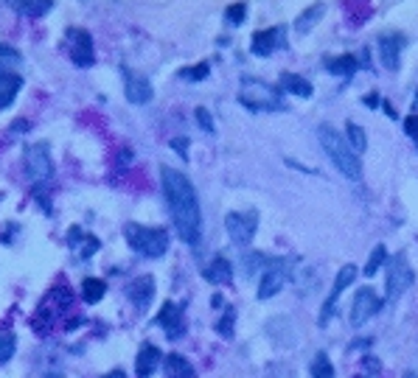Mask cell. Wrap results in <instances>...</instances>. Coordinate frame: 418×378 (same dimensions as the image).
<instances>
[{
    "instance_id": "25",
    "label": "cell",
    "mask_w": 418,
    "mask_h": 378,
    "mask_svg": "<svg viewBox=\"0 0 418 378\" xmlns=\"http://www.w3.org/2000/svg\"><path fill=\"white\" fill-rule=\"evenodd\" d=\"M20 65H23L20 51L11 48V45H3V42H0V73H17Z\"/></svg>"
},
{
    "instance_id": "43",
    "label": "cell",
    "mask_w": 418,
    "mask_h": 378,
    "mask_svg": "<svg viewBox=\"0 0 418 378\" xmlns=\"http://www.w3.org/2000/svg\"><path fill=\"white\" fill-rule=\"evenodd\" d=\"M42 378H65L62 373H48V376H42Z\"/></svg>"
},
{
    "instance_id": "16",
    "label": "cell",
    "mask_w": 418,
    "mask_h": 378,
    "mask_svg": "<svg viewBox=\"0 0 418 378\" xmlns=\"http://www.w3.org/2000/svg\"><path fill=\"white\" fill-rule=\"evenodd\" d=\"M127 294H129V300H132V306L138 311H146L149 303H152V297H155V280L149 275H141V278H135L127 286Z\"/></svg>"
},
{
    "instance_id": "30",
    "label": "cell",
    "mask_w": 418,
    "mask_h": 378,
    "mask_svg": "<svg viewBox=\"0 0 418 378\" xmlns=\"http://www.w3.org/2000/svg\"><path fill=\"white\" fill-rule=\"evenodd\" d=\"M309 373L312 378H334V367H331V359H329V353H317L315 359H312V367H309Z\"/></svg>"
},
{
    "instance_id": "17",
    "label": "cell",
    "mask_w": 418,
    "mask_h": 378,
    "mask_svg": "<svg viewBox=\"0 0 418 378\" xmlns=\"http://www.w3.org/2000/svg\"><path fill=\"white\" fill-rule=\"evenodd\" d=\"M402 48H405V39L399 34H382L379 37V59H382V65L388 70H396L399 67Z\"/></svg>"
},
{
    "instance_id": "15",
    "label": "cell",
    "mask_w": 418,
    "mask_h": 378,
    "mask_svg": "<svg viewBox=\"0 0 418 378\" xmlns=\"http://www.w3.org/2000/svg\"><path fill=\"white\" fill-rule=\"evenodd\" d=\"M284 45V28L275 25V28H264V31H255L253 34V53L255 56H270L272 51H278Z\"/></svg>"
},
{
    "instance_id": "39",
    "label": "cell",
    "mask_w": 418,
    "mask_h": 378,
    "mask_svg": "<svg viewBox=\"0 0 418 378\" xmlns=\"http://www.w3.org/2000/svg\"><path fill=\"white\" fill-rule=\"evenodd\" d=\"M172 146H175V149H177V152H180V155L186 157V149H189V143H186V138H177V141H175Z\"/></svg>"
},
{
    "instance_id": "23",
    "label": "cell",
    "mask_w": 418,
    "mask_h": 378,
    "mask_svg": "<svg viewBox=\"0 0 418 378\" xmlns=\"http://www.w3.org/2000/svg\"><path fill=\"white\" fill-rule=\"evenodd\" d=\"M3 3L11 6L14 11L25 14V17H42V14H48L51 6H53V0H3Z\"/></svg>"
},
{
    "instance_id": "22",
    "label": "cell",
    "mask_w": 418,
    "mask_h": 378,
    "mask_svg": "<svg viewBox=\"0 0 418 378\" xmlns=\"http://www.w3.org/2000/svg\"><path fill=\"white\" fill-rule=\"evenodd\" d=\"M281 87H284L289 96H298V98H312V93H315L312 82H306V79L298 76V73H281Z\"/></svg>"
},
{
    "instance_id": "11",
    "label": "cell",
    "mask_w": 418,
    "mask_h": 378,
    "mask_svg": "<svg viewBox=\"0 0 418 378\" xmlns=\"http://www.w3.org/2000/svg\"><path fill=\"white\" fill-rule=\"evenodd\" d=\"M68 39H70V59H73V65L76 67H90L96 62L93 37L84 28H70L68 31Z\"/></svg>"
},
{
    "instance_id": "41",
    "label": "cell",
    "mask_w": 418,
    "mask_h": 378,
    "mask_svg": "<svg viewBox=\"0 0 418 378\" xmlns=\"http://www.w3.org/2000/svg\"><path fill=\"white\" fill-rule=\"evenodd\" d=\"M365 104H368V107H376V104H379V98H376V93H374V96H368V98H365Z\"/></svg>"
},
{
    "instance_id": "18",
    "label": "cell",
    "mask_w": 418,
    "mask_h": 378,
    "mask_svg": "<svg viewBox=\"0 0 418 378\" xmlns=\"http://www.w3.org/2000/svg\"><path fill=\"white\" fill-rule=\"evenodd\" d=\"M68 244L76 249V255H79L82 261H87L90 255H96V252H99V247H101V241H99L96 235H87L82 227H73V230H70Z\"/></svg>"
},
{
    "instance_id": "40",
    "label": "cell",
    "mask_w": 418,
    "mask_h": 378,
    "mask_svg": "<svg viewBox=\"0 0 418 378\" xmlns=\"http://www.w3.org/2000/svg\"><path fill=\"white\" fill-rule=\"evenodd\" d=\"M101 378H127V373L124 370H110V373H104Z\"/></svg>"
},
{
    "instance_id": "27",
    "label": "cell",
    "mask_w": 418,
    "mask_h": 378,
    "mask_svg": "<svg viewBox=\"0 0 418 378\" xmlns=\"http://www.w3.org/2000/svg\"><path fill=\"white\" fill-rule=\"evenodd\" d=\"M326 65H329V70H331V73H337V76H354V70H357V59H354L351 53L331 56Z\"/></svg>"
},
{
    "instance_id": "42",
    "label": "cell",
    "mask_w": 418,
    "mask_h": 378,
    "mask_svg": "<svg viewBox=\"0 0 418 378\" xmlns=\"http://www.w3.org/2000/svg\"><path fill=\"white\" fill-rule=\"evenodd\" d=\"M405 378H418V373H416V370H407V373H405Z\"/></svg>"
},
{
    "instance_id": "13",
    "label": "cell",
    "mask_w": 418,
    "mask_h": 378,
    "mask_svg": "<svg viewBox=\"0 0 418 378\" xmlns=\"http://www.w3.org/2000/svg\"><path fill=\"white\" fill-rule=\"evenodd\" d=\"M124 93H127L129 104H149L152 96H155L149 79L135 73V70H129V67H124Z\"/></svg>"
},
{
    "instance_id": "36",
    "label": "cell",
    "mask_w": 418,
    "mask_h": 378,
    "mask_svg": "<svg viewBox=\"0 0 418 378\" xmlns=\"http://www.w3.org/2000/svg\"><path fill=\"white\" fill-rule=\"evenodd\" d=\"M197 124L208 132V135H213L216 132V126H213V121H210V112L205 110V107H197Z\"/></svg>"
},
{
    "instance_id": "35",
    "label": "cell",
    "mask_w": 418,
    "mask_h": 378,
    "mask_svg": "<svg viewBox=\"0 0 418 378\" xmlns=\"http://www.w3.org/2000/svg\"><path fill=\"white\" fill-rule=\"evenodd\" d=\"M14 356V337L11 334H0V365H6Z\"/></svg>"
},
{
    "instance_id": "19",
    "label": "cell",
    "mask_w": 418,
    "mask_h": 378,
    "mask_svg": "<svg viewBox=\"0 0 418 378\" xmlns=\"http://www.w3.org/2000/svg\"><path fill=\"white\" fill-rule=\"evenodd\" d=\"M160 362H163L160 348H155V345H144V348L138 351V359H135V373H138V378H149L158 367H160Z\"/></svg>"
},
{
    "instance_id": "14",
    "label": "cell",
    "mask_w": 418,
    "mask_h": 378,
    "mask_svg": "<svg viewBox=\"0 0 418 378\" xmlns=\"http://www.w3.org/2000/svg\"><path fill=\"white\" fill-rule=\"evenodd\" d=\"M158 325L166 331V337H169V339L183 337V331H186V322H183V308H180L177 303H163V308H160V314H158Z\"/></svg>"
},
{
    "instance_id": "38",
    "label": "cell",
    "mask_w": 418,
    "mask_h": 378,
    "mask_svg": "<svg viewBox=\"0 0 418 378\" xmlns=\"http://www.w3.org/2000/svg\"><path fill=\"white\" fill-rule=\"evenodd\" d=\"M405 132L418 143V115H407L405 118Z\"/></svg>"
},
{
    "instance_id": "2",
    "label": "cell",
    "mask_w": 418,
    "mask_h": 378,
    "mask_svg": "<svg viewBox=\"0 0 418 378\" xmlns=\"http://www.w3.org/2000/svg\"><path fill=\"white\" fill-rule=\"evenodd\" d=\"M317 138H320L323 152L329 155V163H331L346 180L360 183V180H362V163H360L357 152L348 146V141H346L334 126H329V124H320Z\"/></svg>"
},
{
    "instance_id": "6",
    "label": "cell",
    "mask_w": 418,
    "mask_h": 378,
    "mask_svg": "<svg viewBox=\"0 0 418 378\" xmlns=\"http://www.w3.org/2000/svg\"><path fill=\"white\" fill-rule=\"evenodd\" d=\"M25 160V174L34 185H45L53 177V160H51V146L45 141H34L23 152Z\"/></svg>"
},
{
    "instance_id": "9",
    "label": "cell",
    "mask_w": 418,
    "mask_h": 378,
    "mask_svg": "<svg viewBox=\"0 0 418 378\" xmlns=\"http://www.w3.org/2000/svg\"><path fill=\"white\" fill-rule=\"evenodd\" d=\"M360 275V269L354 266V263H346L340 272H337V278H334V286H331V294L326 297V303H323V308H320V325H329V320L334 317V308H337V300H340V294L354 283V278Z\"/></svg>"
},
{
    "instance_id": "26",
    "label": "cell",
    "mask_w": 418,
    "mask_h": 378,
    "mask_svg": "<svg viewBox=\"0 0 418 378\" xmlns=\"http://www.w3.org/2000/svg\"><path fill=\"white\" fill-rule=\"evenodd\" d=\"M104 294H107V283H104L101 278H87V280L82 283V297H84V303H99Z\"/></svg>"
},
{
    "instance_id": "37",
    "label": "cell",
    "mask_w": 418,
    "mask_h": 378,
    "mask_svg": "<svg viewBox=\"0 0 418 378\" xmlns=\"http://www.w3.org/2000/svg\"><path fill=\"white\" fill-rule=\"evenodd\" d=\"M216 331H219L222 337H230V334H233V308L224 311V317H222V322L216 325Z\"/></svg>"
},
{
    "instance_id": "1",
    "label": "cell",
    "mask_w": 418,
    "mask_h": 378,
    "mask_svg": "<svg viewBox=\"0 0 418 378\" xmlns=\"http://www.w3.org/2000/svg\"><path fill=\"white\" fill-rule=\"evenodd\" d=\"M160 180H163L169 213H172V221H175L180 238L186 244H197L203 235V210H200V199H197L191 180L183 171L169 169V166L160 169Z\"/></svg>"
},
{
    "instance_id": "4",
    "label": "cell",
    "mask_w": 418,
    "mask_h": 378,
    "mask_svg": "<svg viewBox=\"0 0 418 378\" xmlns=\"http://www.w3.org/2000/svg\"><path fill=\"white\" fill-rule=\"evenodd\" d=\"M127 244L141 252L144 258H163L169 249V233L163 227H144V224H127L124 227Z\"/></svg>"
},
{
    "instance_id": "28",
    "label": "cell",
    "mask_w": 418,
    "mask_h": 378,
    "mask_svg": "<svg viewBox=\"0 0 418 378\" xmlns=\"http://www.w3.org/2000/svg\"><path fill=\"white\" fill-rule=\"evenodd\" d=\"M346 141H348V146H351L357 155H362V152L368 149V135H365V129H362L360 124H348V126H346Z\"/></svg>"
},
{
    "instance_id": "21",
    "label": "cell",
    "mask_w": 418,
    "mask_h": 378,
    "mask_svg": "<svg viewBox=\"0 0 418 378\" xmlns=\"http://www.w3.org/2000/svg\"><path fill=\"white\" fill-rule=\"evenodd\" d=\"M166 365V378H197L194 373V365L186 359V356H180V353H169L166 359H163Z\"/></svg>"
},
{
    "instance_id": "8",
    "label": "cell",
    "mask_w": 418,
    "mask_h": 378,
    "mask_svg": "<svg viewBox=\"0 0 418 378\" xmlns=\"http://www.w3.org/2000/svg\"><path fill=\"white\" fill-rule=\"evenodd\" d=\"M224 230L236 247H250L258 230V213L255 210H236L224 216Z\"/></svg>"
},
{
    "instance_id": "3",
    "label": "cell",
    "mask_w": 418,
    "mask_h": 378,
    "mask_svg": "<svg viewBox=\"0 0 418 378\" xmlns=\"http://www.w3.org/2000/svg\"><path fill=\"white\" fill-rule=\"evenodd\" d=\"M239 101H241L250 112H281V110H284L281 93H278L272 84L261 82V79H241Z\"/></svg>"
},
{
    "instance_id": "34",
    "label": "cell",
    "mask_w": 418,
    "mask_h": 378,
    "mask_svg": "<svg viewBox=\"0 0 418 378\" xmlns=\"http://www.w3.org/2000/svg\"><path fill=\"white\" fill-rule=\"evenodd\" d=\"M244 14H247V6H244V3H233V6H227L224 20H227L230 25H239V22L244 20Z\"/></svg>"
},
{
    "instance_id": "32",
    "label": "cell",
    "mask_w": 418,
    "mask_h": 378,
    "mask_svg": "<svg viewBox=\"0 0 418 378\" xmlns=\"http://www.w3.org/2000/svg\"><path fill=\"white\" fill-rule=\"evenodd\" d=\"M208 73H210L208 62H200V65H194V67H183V70H180V76H183L186 82H203Z\"/></svg>"
},
{
    "instance_id": "33",
    "label": "cell",
    "mask_w": 418,
    "mask_h": 378,
    "mask_svg": "<svg viewBox=\"0 0 418 378\" xmlns=\"http://www.w3.org/2000/svg\"><path fill=\"white\" fill-rule=\"evenodd\" d=\"M360 367H362V370H360V373H357L354 378H374L376 373H379V359H374V356H365V359L360 362Z\"/></svg>"
},
{
    "instance_id": "10",
    "label": "cell",
    "mask_w": 418,
    "mask_h": 378,
    "mask_svg": "<svg viewBox=\"0 0 418 378\" xmlns=\"http://www.w3.org/2000/svg\"><path fill=\"white\" fill-rule=\"evenodd\" d=\"M382 308V300H379V294L374 292V289H360L357 294H354V300H351V325H365L376 311Z\"/></svg>"
},
{
    "instance_id": "5",
    "label": "cell",
    "mask_w": 418,
    "mask_h": 378,
    "mask_svg": "<svg viewBox=\"0 0 418 378\" xmlns=\"http://www.w3.org/2000/svg\"><path fill=\"white\" fill-rule=\"evenodd\" d=\"M70 303H73V292H70L68 286H53V289L45 294L39 311L34 314V331H37L39 337H45V334L53 328V317L65 314V311L70 308Z\"/></svg>"
},
{
    "instance_id": "31",
    "label": "cell",
    "mask_w": 418,
    "mask_h": 378,
    "mask_svg": "<svg viewBox=\"0 0 418 378\" xmlns=\"http://www.w3.org/2000/svg\"><path fill=\"white\" fill-rule=\"evenodd\" d=\"M385 258H388V249H385L382 244H376V247H374V252H371V258H368V263H365V275H368V278H374V275L379 272V266L385 263Z\"/></svg>"
},
{
    "instance_id": "24",
    "label": "cell",
    "mask_w": 418,
    "mask_h": 378,
    "mask_svg": "<svg viewBox=\"0 0 418 378\" xmlns=\"http://www.w3.org/2000/svg\"><path fill=\"white\" fill-rule=\"evenodd\" d=\"M205 278H208L210 283H230V280H233V266H230V261L222 258V255L213 258V263L205 269Z\"/></svg>"
},
{
    "instance_id": "7",
    "label": "cell",
    "mask_w": 418,
    "mask_h": 378,
    "mask_svg": "<svg viewBox=\"0 0 418 378\" xmlns=\"http://www.w3.org/2000/svg\"><path fill=\"white\" fill-rule=\"evenodd\" d=\"M413 280H416V272H413L407 255H405V252H396V255L391 258V263H388V278H385V292H388V297H391V300L402 297V294L413 286Z\"/></svg>"
},
{
    "instance_id": "29",
    "label": "cell",
    "mask_w": 418,
    "mask_h": 378,
    "mask_svg": "<svg viewBox=\"0 0 418 378\" xmlns=\"http://www.w3.org/2000/svg\"><path fill=\"white\" fill-rule=\"evenodd\" d=\"M323 3H315V6H309V11H303L300 17H298V22H295V28L300 31V34H306V31H312L315 28V22L323 17Z\"/></svg>"
},
{
    "instance_id": "12",
    "label": "cell",
    "mask_w": 418,
    "mask_h": 378,
    "mask_svg": "<svg viewBox=\"0 0 418 378\" xmlns=\"http://www.w3.org/2000/svg\"><path fill=\"white\" fill-rule=\"evenodd\" d=\"M286 278H289V272H286V263H284V261H272V263H270V266L261 272V283H258V300H270V297H275V294L284 289Z\"/></svg>"
},
{
    "instance_id": "20",
    "label": "cell",
    "mask_w": 418,
    "mask_h": 378,
    "mask_svg": "<svg viewBox=\"0 0 418 378\" xmlns=\"http://www.w3.org/2000/svg\"><path fill=\"white\" fill-rule=\"evenodd\" d=\"M20 90H23L20 73H0V110H8Z\"/></svg>"
}]
</instances>
